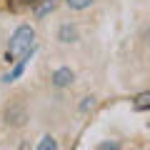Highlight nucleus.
I'll return each mask as SVG.
<instances>
[{
  "mask_svg": "<svg viewBox=\"0 0 150 150\" xmlns=\"http://www.w3.org/2000/svg\"><path fill=\"white\" fill-rule=\"evenodd\" d=\"M35 50V28L33 25H18L10 35V43L5 50V63H15L18 58Z\"/></svg>",
  "mask_w": 150,
  "mask_h": 150,
  "instance_id": "1",
  "label": "nucleus"
},
{
  "mask_svg": "<svg viewBox=\"0 0 150 150\" xmlns=\"http://www.w3.org/2000/svg\"><path fill=\"white\" fill-rule=\"evenodd\" d=\"M93 108H95V98L88 95V98H83V103H80L78 110H80V112H88V110H93Z\"/></svg>",
  "mask_w": 150,
  "mask_h": 150,
  "instance_id": "11",
  "label": "nucleus"
},
{
  "mask_svg": "<svg viewBox=\"0 0 150 150\" xmlns=\"http://www.w3.org/2000/svg\"><path fill=\"white\" fill-rule=\"evenodd\" d=\"M40 0H8V8H10L13 13H23V10H30V8H35Z\"/></svg>",
  "mask_w": 150,
  "mask_h": 150,
  "instance_id": "7",
  "label": "nucleus"
},
{
  "mask_svg": "<svg viewBox=\"0 0 150 150\" xmlns=\"http://www.w3.org/2000/svg\"><path fill=\"white\" fill-rule=\"evenodd\" d=\"M133 105H135V110H148V108H150V90L148 93H140V95L135 98Z\"/></svg>",
  "mask_w": 150,
  "mask_h": 150,
  "instance_id": "9",
  "label": "nucleus"
},
{
  "mask_svg": "<svg viewBox=\"0 0 150 150\" xmlns=\"http://www.w3.org/2000/svg\"><path fill=\"white\" fill-rule=\"evenodd\" d=\"M58 40L65 45H73L80 40V33H78V25L75 23H63V25L58 28Z\"/></svg>",
  "mask_w": 150,
  "mask_h": 150,
  "instance_id": "4",
  "label": "nucleus"
},
{
  "mask_svg": "<svg viewBox=\"0 0 150 150\" xmlns=\"http://www.w3.org/2000/svg\"><path fill=\"white\" fill-rule=\"evenodd\" d=\"M33 53H35V50H33ZM33 53H28V55H23V58H18V60H15L18 65H15V68H13L8 75H3V83H13V80H18V78L23 75V70H25V63L30 60V55H33Z\"/></svg>",
  "mask_w": 150,
  "mask_h": 150,
  "instance_id": "5",
  "label": "nucleus"
},
{
  "mask_svg": "<svg viewBox=\"0 0 150 150\" xmlns=\"http://www.w3.org/2000/svg\"><path fill=\"white\" fill-rule=\"evenodd\" d=\"M108 148H110V150H118L120 145L118 143H100V150H108Z\"/></svg>",
  "mask_w": 150,
  "mask_h": 150,
  "instance_id": "12",
  "label": "nucleus"
},
{
  "mask_svg": "<svg viewBox=\"0 0 150 150\" xmlns=\"http://www.w3.org/2000/svg\"><path fill=\"white\" fill-rule=\"evenodd\" d=\"M55 148H58V143H55V138H50V135L40 138V143H38V150H55Z\"/></svg>",
  "mask_w": 150,
  "mask_h": 150,
  "instance_id": "10",
  "label": "nucleus"
},
{
  "mask_svg": "<svg viewBox=\"0 0 150 150\" xmlns=\"http://www.w3.org/2000/svg\"><path fill=\"white\" fill-rule=\"evenodd\" d=\"M93 3H95V0H65V5H68L70 10H88Z\"/></svg>",
  "mask_w": 150,
  "mask_h": 150,
  "instance_id": "8",
  "label": "nucleus"
},
{
  "mask_svg": "<svg viewBox=\"0 0 150 150\" xmlns=\"http://www.w3.org/2000/svg\"><path fill=\"white\" fill-rule=\"evenodd\" d=\"M3 118H5V125H10V128H23L28 123V108L23 103H10L3 112Z\"/></svg>",
  "mask_w": 150,
  "mask_h": 150,
  "instance_id": "2",
  "label": "nucleus"
},
{
  "mask_svg": "<svg viewBox=\"0 0 150 150\" xmlns=\"http://www.w3.org/2000/svg\"><path fill=\"white\" fill-rule=\"evenodd\" d=\"M55 8H58V0H40V3L35 5V18H38V20H43V18L50 15Z\"/></svg>",
  "mask_w": 150,
  "mask_h": 150,
  "instance_id": "6",
  "label": "nucleus"
},
{
  "mask_svg": "<svg viewBox=\"0 0 150 150\" xmlns=\"http://www.w3.org/2000/svg\"><path fill=\"white\" fill-rule=\"evenodd\" d=\"M50 80H53L55 88H60V90H63V88H70V85L75 83V73L68 68V65H63V68H58V70L53 73V78H50Z\"/></svg>",
  "mask_w": 150,
  "mask_h": 150,
  "instance_id": "3",
  "label": "nucleus"
}]
</instances>
